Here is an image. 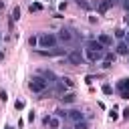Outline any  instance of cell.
I'll use <instances>...</instances> for the list:
<instances>
[{
    "label": "cell",
    "instance_id": "6da1fadb",
    "mask_svg": "<svg viewBox=\"0 0 129 129\" xmlns=\"http://www.w3.org/2000/svg\"><path fill=\"white\" fill-rule=\"evenodd\" d=\"M56 42H58V38H56V34H52V32H42V34H38V46H40V48H54Z\"/></svg>",
    "mask_w": 129,
    "mask_h": 129
},
{
    "label": "cell",
    "instance_id": "7a4b0ae2",
    "mask_svg": "<svg viewBox=\"0 0 129 129\" xmlns=\"http://www.w3.org/2000/svg\"><path fill=\"white\" fill-rule=\"evenodd\" d=\"M46 87H48V81H46V79H42V77H32V79H30V83H28V89H30L32 93H36V95L44 93V91H46Z\"/></svg>",
    "mask_w": 129,
    "mask_h": 129
},
{
    "label": "cell",
    "instance_id": "3957f363",
    "mask_svg": "<svg viewBox=\"0 0 129 129\" xmlns=\"http://www.w3.org/2000/svg\"><path fill=\"white\" fill-rule=\"evenodd\" d=\"M56 38H58L62 44H71V42H75L77 34H75L73 28H60V30L56 32Z\"/></svg>",
    "mask_w": 129,
    "mask_h": 129
},
{
    "label": "cell",
    "instance_id": "277c9868",
    "mask_svg": "<svg viewBox=\"0 0 129 129\" xmlns=\"http://www.w3.org/2000/svg\"><path fill=\"white\" fill-rule=\"evenodd\" d=\"M67 60H69L71 64H83V60H85V54L81 52V48H77V50H71V52H67Z\"/></svg>",
    "mask_w": 129,
    "mask_h": 129
},
{
    "label": "cell",
    "instance_id": "5b68a950",
    "mask_svg": "<svg viewBox=\"0 0 129 129\" xmlns=\"http://www.w3.org/2000/svg\"><path fill=\"white\" fill-rule=\"evenodd\" d=\"M42 123H44L48 129H60V125H62L60 117H56V115H46V117L42 119Z\"/></svg>",
    "mask_w": 129,
    "mask_h": 129
},
{
    "label": "cell",
    "instance_id": "8992f818",
    "mask_svg": "<svg viewBox=\"0 0 129 129\" xmlns=\"http://www.w3.org/2000/svg\"><path fill=\"white\" fill-rule=\"evenodd\" d=\"M85 60H89V62H97V60H101V58H105V54H99V52H95V50H91V48H85Z\"/></svg>",
    "mask_w": 129,
    "mask_h": 129
},
{
    "label": "cell",
    "instance_id": "52a82bcc",
    "mask_svg": "<svg viewBox=\"0 0 129 129\" xmlns=\"http://www.w3.org/2000/svg\"><path fill=\"white\" fill-rule=\"evenodd\" d=\"M38 54L40 56H60V54H64V48H48V50H38Z\"/></svg>",
    "mask_w": 129,
    "mask_h": 129
},
{
    "label": "cell",
    "instance_id": "ba28073f",
    "mask_svg": "<svg viewBox=\"0 0 129 129\" xmlns=\"http://www.w3.org/2000/svg\"><path fill=\"white\" fill-rule=\"evenodd\" d=\"M85 48H91V50H95V52H99V54H103V52H105V46H103L99 40H89Z\"/></svg>",
    "mask_w": 129,
    "mask_h": 129
},
{
    "label": "cell",
    "instance_id": "9c48e42d",
    "mask_svg": "<svg viewBox=\"0 0 129 129\" xmlns=\"http://www.w3.org/2000/svg\"><path fill=\"white\" fill-rule=\"evenodd\" d=\"M97 40H99L105 48H109V46L113 44V38H111V34H107V32H101V34L97 36Z\"/></svg>",
    "mask_w": 129,
    "mask_h": 129
},
{
    "label": "cell",
    "instance_id": "30bf717a",
    "mask_svg": "<svg viewBox=\"0 0 129 129\" xmlns=\"http://www.w3.org/2000/svg\"><path fill=\"white\" fill-rule=\"evenodd\" d=\"M73 123H79V121H85V115L81 113V111H77V109H73V111H69V115H67Z\"/></svg>",
    "mask_w": 129,
    "mask_h": 129
},
{
    "label": "cell",
    "instance_id": "8fae6325",
    "mask_svg": "<svg viewBox=\"0 0 129 129\" xmlns=\"http://www.w3.org/2000/svg\"><path fill=\"white\" fill-rule=\"evenodd\" d=\"M115 52H117V54H127V56H129V44H127L125 40H121V42L115 46Z\"/></svg>",
    "mask_w": 129,
    "mask_h": 129
},
{
    "label": "cell",
    "instance_id": "7c38bea8",
    "mask_svg": "<svg viewBox=\"0 0 129 129\" xmlns=\"http://www.w3.org/2000/svg\"><path fill=\"white\" fill-rule=\"evenodd\" d=\"M117 93H123V91H129V79H121L117 85H115Z\"/></svg>",
    "mask_w": 129,
    "mask_h": 129
},
{
    "label": "cell",
    "instance_id": "4fadbf2b",
    "mask_svg": "<svg viewBox=\"0 0 129 129\" xmlns=\"http://www.w3.org/2000/svg\"><path fill=\"white\" fill-rule=\"evenodd\" d=\"M111 6H113V0H103V2L99 4V14H105Z\"/></svg>",
    "mask_w": 129,
    "mask_h": 129
},
{
    "label": "cell",
    "instance_id": "5bb4252c",
    "mask_svg": "<svg viewBox=\"0 0 129 129\" xmlns=\"http://www.w3.org/2000/svg\"><path fill=\"white\" fill-rule=\"evenodd\" d=\"M58 81H60V83H62L67 89H73V87H75V81H73L71 77H62V79H58Z\"/></svg>",
    "mask_w": 129,
    "mask_h": 129
},
{
    "label": "cell",
    "instance_id": "9a60e30c",
    "mask_svg": "<svg viewBox=\"0 0 129 129\" xmlns=\"http://www.w3.org/2000/svg\"><path fill=\"white\" fill-rule=\"evenodd\" d=\"M60 99H62V103H75L77 95H75V93H64V95H62Z\"/></svg>",
    "mask_w": 129,
    "mask_h": 129
},
{
    "label": "cell",
    "instance_id": "2e32d148",
    "mask_svg": "<svg viewBox=\"0 0 129 129\" xmlns=\"http://www.w3.org/2000/svg\"><path fill=\"white\" fill-rule=\"evenodd\" d=\"M28 10H30V12H40V10H42V4H40V2H32Z\"/></svg>",
    "mask_w": 129,
    "mask_h": 129
},
{
    "label": "cell",
    "instance_id": "e0dca14e",
    "mask_svg": "<svg viewBox=\"0 0 129 129\" xmlns=\"http://www.w3.org/2000/svg\"><path fill=\"white\" fill-rule=\"evenodd\" d=\"M101 91H103V95H111V93H113V87H111V85H107V83H105V85H103V87H101Z\"/></svg>",
    "mask_w": 129,
    "mask_h": 129
},
{
    "label": "cell",
    "instance_id": "ac0fdd59",
    "mask_svg": "<svg viewBox=\"0 0 129 129\" xmlns=\"http://www.w3.org/2000/svg\"><path fill=\"white\" fill-rule=\"evenodd\" d=\"M18 18H20V8L14 6V8H12V20H18Z\"/></svg>",
    "mask_w": 129,
    "mask_h": 129
},
{
    "label": "cell",
    "instance_id": "d6986e66",
    "mask_svg": "<svg viewBox=\"0 0 129 129\" xmlns=\"http://www.w3.org/2000/svg\"><path fill=\"white\" fill-rule=\"evenodd\" d=\"M28 44H30V48L38 46V36H30V38H28Z\"/></svg>",
    "mask_w": 129,
    "mask_h": 129
},
{
    "label": "cell",
    "instance_id": "ffe728a7",
    "mask_svg": "<svg viewBox=\"0 0 129 129\" xmlns=\"http://www.w3.org/2000/svg\"><path fill=\"white\" fill-rule=\"evenodd\" d=\"M109 119H111V121H117V119H119V113H117L115 109H111V111H109Z\"/></svg>",
    "mask_w": 129,
    "mask_h": 129
},
{
    "label": "cell",
    "instance_id": "44dd1931",
    "mask_svg": "<svg viewBox=\"0 0 129 129\" xmlns=\"http://www.w3.org/2000/svg\"><path fill=\"white\" fill-rule=\"evenodd\" d=\"M77 4H79L81 8H85V10H89V8H91V4H89L87 0H77Z\"/></svg>",
    "mask_w": 129,
    "mask_h": 129
},
{
    "label": "cell",
    "instance_id": "7402d4cb",
    "mask_svg": "<svg viewBox=\"0 0 129 129\" xmlns=\"http://www.w3.org/2000/svg\"><path fill=\"white\" fill-rule=\"evenodd\" d=\"M103 60H107V62H113V60H115V52H107Z\"/></svg>",
    "mask_w": 129,
    "mask_h": 129
},
{
    "label": "cell",
    "instance_id": "603a6c76",
    "mask_svg": "<svg viewBox=\"0 0 129 129\" xmlns=\"http://www.w3.org/2000/svg\"><path fill=\"white\" fill-rule=\"evenodd\" d=\"M14 109H16V111H22V109H24V101H20V99H18V101L14 103Z\"/></svg>",
    "mask_w": 129,
    "mask_h": 129
},
{
    "label": "cell",
    "instance_id": "cb8c5ba5",
    "mask_svg": "<svg viewBox=\"0 0 129 129\" xmlns=\"http://www.w3.org/2000/svg\"><path fill=\"white\" fill-rule=\"evenodd\" d=\"M54 113H56V117H60V119H62V117H67V115H69V111H64V109H56V111H54Z\"/></svg>",
    "mask_w": 129,
    "mask_h": 129
},
{
    "label": "cell",
    "instance_id": "d4e9b609",
    "mask_svg": "<svg viewBox=\"0 0 129 129\" xmlns=\"http://www.w3.org/2000/svg\"><path fill=\"white\" fill-rule=\"evenodd\" d=\"M75 129H89V125L85 121H79V123H75Z\"/></svg>",
    "mask_w": 129,
    "mask_h": 129
},
{
    "label": "cell",
    "instance_id": "484cf974",
    "mask_svg": "<svg viewBox=\"0 0 129 129\" xmlns=\"http://www.w3.org/2000/svg\"><path fill=\"white\" fill-rule=\"evenodd\" d=\"M115 36H117L119 40H123V38H125V30H121V28H119V30H115Z\"/></svg>",
    "mask_w": 129,
    "mask_h": 129
},
{
    "label": "cell",
    "instance_id": "4316f807",
    "mask_svg": "<svg viewBox=\"0 0 129 129\" xmlns=\"http://www.w3.org/2000/svg\"><path fill=\"white\" fill-rule=\"evenodd\" d=\"M34 119H36V115H34V111H30V113H28V121H30V123H32V121H34Z\"/></svg>",
    "mask_w": 129,
    "mask_h": 129
},
{
    "label": "cell",
    "instance_id": "83f0119b",
    "mask_svg": "<svg viewBox=\"0 0 129 129\" xmlns=\"http://www.w3.org/2000/svg\"><path fill=\"white\" fill-rule=\"evenodd\" d=\"M119 97H121V99H129V91H123V93H119Z\"/></svg>",
    "mask_w": 129,
    "mask_h": 129
},
{
    "label": "cell",
    "instance_id": "f1b7e54d",
    "mask_svg": "<svg viewBox=\"0 0 129 129\" xmlns=\"http://www.w3.org/2000/svg\"><path fill=\"white\" fill-rule=\"evenodd\" d=\"M123 8H125V12L129 14V0H123Z\"/></svg>",
    "mask_w": 129,
    "mask_h": 129
},
{
    "label": "cell",
    "instance_id": "f546056e",
    "mask_svg": "<svg viewBox=\"0 0 129 129\" xmlns=\"http://www.w3.org/2000/svg\"><path fill=\"white\" fill-rule=\"evenodd\" d=\"M0 99H2V101H6V99H8V95H6V91H0Z\"/></svg>",
    "mask_w": 129,
    "mask_h": 129
},
{
    "label": "cell",
    "instance_id": "4dcf8cb0",
    "mask_svg": "<svg viewBox=\"0 0 129 129\" xmlns=\"http://www.w3.org/2000/svg\"><path fill=\"white\" fill-rule=\"evenodd\" d=\"M64 8H67V2H64V0H62V2H60V4H58V10H64Z\"/></svg>",
    "mask_w": 129,
    "mask_h": 129
},
{
    "label": "cell",
    "instance_id": "1f68e13d",
    "mask_svg": "<svg viewBox=\"0 0 129 129\" xmlns=\"http://www.w3.org/2000/svg\"><path fill=\"white\" fill-rule=\"evenodd\" d=\"M101 67H103V69H109V67H111V62H107V60H103V62H101Z\"/></svg>",
    "mask_w": 129,
    "mask_h": 129
},
{
    "label": "cell",
    "instance_id": "d6a6232c",
    "mask_svg": "<svg viewBox=\"0 0 129 129\" xmlns=\"http://www.w3.org/2000/svg\"><path fill=\"white\" fill-rule=\"evenodd\" d=\"M123 117H125V119H129V107H127V109H123Z\"/></svg>",
    "mask_w": 129,
    "mask_h": 129
},
{
    "label": "cell",
    "instance_id": "836d02e7",
    "mask_svg": "<svg viewBox=\"0 0 129 129\" xmlns=\"http://www.w3.org/2000/svg\"><path fill=\"white\" fill-rule=\"evenodd\" d=\"M123 40H125V42L129 44V34H125V38H123Z\"/></svg>",
    "mask_w": 129,
    "mask_h": 129
},
{
    "label": "cell",
    "instance_id": "e575fe53",
    "mask_svg": "<svg viewBox=\"0 0 129 129\" xmlns=\"http://www.w3.org/2000/svg\"><path fill=\"white\" fill-rule=\"evenodd\" d=\"M125 24H127V26H129V14H127V16H125Z\"/></svg>",
    "mask_w": 129,
    "mask_h": 129
},
{
    "label": "cell",
    "instance_id": "d590c367",
    "mask_svg": "<svg viewBox=\"0 0 129 129\" xmlns=\"http://www.w3.org/2000/svg\"><path fill=\"white\" fill-rule=\"evenodd\" d=\"M4 129H14V127H10V125H6V127H4Z\"/></svg>",
    "mask_w": 129,
    "mask_h": 129
},
{
    "label": "cell",
    "instance_id": "8d00e7d4",
    "mask_svg": "<svg viewBox=\"0 0 129 129\" xmlns=\"http://www.w3.org/2000/svg\"><path fill=\"white\" fill-rule=\"evenodd\" d=\"M127 64H129V56H127Z\"/></svg>",
    "mask_w": 129,
    "mask_h": 129
},
{
    "label": "cell",
    "instance_id": "74e56055",
    "mask_svg": "<svg viewBox=\"0 0 129 129\" xmlns=\"http://www.w3.org/2000/svg\"><path fill=\"white\" fill-rule=\"evenodd\" d=\"M64 2H67V0H64Z\"/></svg>",
    "mask_w": 129,
    "mask_h": 129
}]
</instances>
